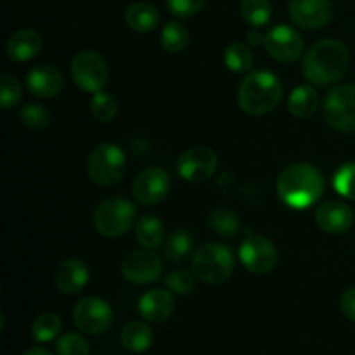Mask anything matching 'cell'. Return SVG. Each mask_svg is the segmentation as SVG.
<instances>
[{
	"label": "cell",
	"instance_id": "obj_1",
	"mask_svg": "<svg viewBox=\"0 0 355 355\" xmlns=\"http://www.w3.org/2000/svg\"><path fill=\"white\" fill-rule=\"evenodd\" d=\"M324 191L321 172L311 163H293L277 179V196L286 207L305 210L319 201Z\"/></svg>",
	"mask_w": 355,
	"mask_h": 355
},
{
	"label": "cell",
	"instance_id": "obj_2",
	"mask_svg": "<svg viewBox=\"0 0 355 355\" xmlns=\"http://www.w3.org/2000/svg\"><path fill=\"white\" fill-rule=\"evenodd\" d=\"M350 64L349 49L343 42L321 40L304 59V75L314 85H329L345 76Z\"/></svg>",
	"mask_w": 355,
	"mask_h": 355
},
{
	"label": "cell",
	"instance_id": "obj_3",
	"mask_svg": "<svg viewBox=\"0 0 355 355\" xmlns=\"http://www.w3.org/2000/svg\"><path fill=\"white\" fill-rule=\"evenodd\" d=\"M283 97V85L270 71H253L239 85L238 103L245 113L262 116L270 113Z\"/></svg>",
	"mask_w": 355,
	"mask_h": 355
},
{
	"label": "cell",
	"instance_id": "obj_4",
	"mask_svg": "<svg viewBox=\"0 0 355 355\" xmlns=\"http://www.w3.org/2000/svg\"><path fill=\"white\" fill-rule=\"evenodd\" d=\"M193 270L203 283L220 284L227 281L234 270V255L227 246L207 243L194 252Z\"/></svg>",
	"mask_w": 355,
	"mask_h": 355
},
{
	"label": "cell",
	"instance_id": "obj_5",
	"mask_svg": "<svg viewBox=\"0 0 355 355\" xmlns=\"http://www.w3.org/2000/svg\"><path fill=\"white\" fill-rule=\"evenodd\" d=\"M134 203L125 198H107L94 211V225L104 238H120L135 224Z\"/></svg>",
	"mask_w": 355,
	"mask_h": 355
},
{
	"label": "cell",
	"instance_id": "obj_6",
	"mask_svg": "<svg viewBox=\"0 0 355 355\" xmlns=\"http://www.w3.org/2000/svg\"><path fill=\"white\" fill-rule=\"evenodd\" d=\"M125 153L116 144H101L90 153L87 172L97 186H114L125 172Z\"/></svg>",
	"mask_w": 355,
	"mask_h": 355
},
{
	"label": "cell",
	"instance_id": "obj_7",
	"mask_svg": "<svg viewBox=\"0 0 355 355\" xmlns=\"http://www.w3.org/2000/svg\"><path fill=\"white\" fill-rule=\"evenodd\" d=\"M71 78L78 89L96 94L107 83L110 69L99 52L82 51L73 58Z\"/></svg>",
	"mask_w": 355,
	"mask_h": 355
},
{
	"label": "cell",
	"instance_id": "obj_8",
	"mask_svg": "<svg viewBox=\"0 0 355 355\" xmlns=\"http://www.w3.org/2000/svg\"><path fill=\"white\" fill-rule=\"evenodd\" d=\"M324 120L336 130L355 134V85H340L328 94Z\"/></svg>",
	"mask_w": 355,
	"mask_h": 355
},
{
	"label": "cell",
	"instance_id": "obj_9",
	"mask_svg": "<svg viewBox=\"0 0 355 355\" xmlns=\"http://www.w3.org/2000/svg\"><path fill=\"white\" fill-rule=\"evenodd\" d=\"M73 321L87 335H101L113 322V311L103 298H83L73 309Z\"/></svg>",
	"mask_w": 355,
	"mask_h": 355
},
{
	"label": "cell",
	"instance_id": "obj_10",
	"mask_svg": "<svg viewBox=\"0 0 355 355\" xmlns=\"http://www.w3.org/2000/svg\"><path fill=\"white\" fill-rule=\"evenodd\" d=\"M263 45L270 58L284 62V64L298 61L300 55L304 54V38L297 30L286 26V24H277L272 30H269Z\"/></svg>",
	"mask_w": 355,
	"mask_h": 355
},
{
	"label": "cell",
	"instance_id": "obj_11",
	"mask_svg": "<svg viewBox=\"0 0 355 355\" xmlns=\"http://www.w3.org/2000/svg\"><path fill=\"white\" fill-rule=\"evenodd\" d=\"M218 166V158L214 149L207 146H194L184 151L179 158V173L194 184L207 182L214 177Z\"/></svg>",
	"mask_w": 355,
	"mask_h": 355
},
{
	"label": "cell",
	"instance_id": "obj_12",
	"mask_svg": "<svg viewBox=\"0 0 355 355\" xmlns=\"http://www.w3.org/2000/svg\"><path fill=\"white\" fill-rule=\"evenodd\" d=\"M239 260L253 274H269L277 266V250L262 236H250L239 246Z\"/></svg>",
	"mask_w": 355,
	"mask_h": 355
},
{
	"label": "cell",
	"instance_id": "obj_13",
	"mask_svg": "<svg viewBox=\"0 0 355 355\" xmlns=\"http://www.w3.org/2000/svg\"><path fill=\"white\" fill-rule=\"evenodd\" d=\"M170 191V177L165 170L158 166H149L144 168L132 184V193L134 198L141 205L151 207L159 203L166 198Z\"/></svg>",
	"mask_w": 355,
	"mask_h": 355
},
{
	"label": "cell",
	"instance_id": "obj_14",
	"mask_svg": "<svg viewBox=\"0 0 355 355\" xmlns=\"http://www.w3.org/2000/svg\"><path fill=\"white\" fill-rule=\"evenodd\" d=\"M288 12L298 26L305 30H319L331 23L335 7L329 0H291Z\"/></svg>",
	"mask_w": 355,
	"mask_h": 355
},
{
	"label": "cell",
	"instance_id": "obj_15",
	"mask_svg": "<svg viewBox=\"0 0 355 355\" xmlns=\"http://www.w3.org/2000/svg\"><path fill=\"white\" fill-rule=\"evenodd\" d=\"M162 259L151 250H137L125 257L121 263V274L134 284H149L162 274Z\"/></svg>",
	"mask_w": 355,
	"mask_h": 355
},
{
	"label": "cell",
	"instance_id": "obj_16",
	"mask_svg": "<svg viewBox=\"0 0 355 355\" xmlns=\"http://www.w3.org/2000/svg\"><path fill=\"white\" fill-rule=\"evenodd\" d=\"M315 224L328 234H343L354 224V211L342 201H328L315 211Z\"/></svg>",
	"mask_w": 355,
	"mask_h": 355
},
{
	"label": "cell",
	"instance_id": "obj_17",
	"mask_svg": "<svg viewBox=\"0 0 355 355\" xmlns=\"http://www.w3.org/2000/svg\"><path fill=\"white\" fill-rule=\"evenodd\" d=\"M175 298L168 290H151L139 300V314L148 322H163L172 315Z\"/></svg>",
	"mask_w": 355,
	"mask_h": 355
},
{
	"label": "cell",
	"instance_id": "obj_18",
	"mask_svg": "<svg viewBox=\"0 0 355 355\" xmlns=\"http://www.w3.org/2000/svg\"><path fill=\"white\" fill-rule=\"evenodd\" d=\"M55 286L66 295H75L85 288L89 281V267L80 259H66L55 269Z\"/></svg>",
	"mask_w": 355,
	"mask_h": 355
},
{
	"label": "cell",
	"instance_id": "obj_19",
	"mask_svg": "<svg viewBox=\"0 0 355 355\" xmlns=\"http://www.w3.org/2000/svg\"><path fill=\"white\" fill-rule=\"evenodd\" d=\"M64 80L61 71L51 64H42L31 69L26 76V87L37 97H54L62 90Z\"/></svg>",
	"mask_w": 355,
	"mask_h": 355
},
{
	"label": "cell",
	"instance_id": "obj_20",
	"mask_svg": "<svg viewBox=\"0 0 355 355\" xmlns=\"http://www.w3.org/2000/svg\"><path fill=\"white\" fill-rule=\"evenodd\" d=\"M42 49V37L35 30H19L7 42V55L12 61L24 62L33 59Z\"/></svg>",
	"mask_w": 355,
	"mask_h": 355
},
{
	"label": "cell",
	"instance_id": "obj_21",
	"mask_svg": "<svg viewBox=\"0 0 355 355\" xmlns=\"http://www.w3.org/2000/svg\"><path fill=\"white\" fill-rule=\"evenodd\" d=\"M125 21L128 26L139 33H149L159 24V12L155 6L148 2H135L125 10Z\"/></svg>",
	"mask_w": 355,
	"mask_h": 355
},
{
	"label": "cell",
	"instance_id": "obj_22",
	"mask_svg": "<svg viewBox=\"0 0 355 355\" xmlns=\"http://www.w3.org/2000/svg\"><path fill=\"white\" fill-rule=\"evenodd\" d=\"M121 345L132 354H142L153 345V329L146 322L130 321L121 329Z\"/></svg>",
	"mask_w": 355,
	"mask_h": 355
},
{
	"label": "cell",
	"instance_id": "obj_23",
	"mask_svg": "<svg viewBox=\"0 0 355 355\" xmlns=\"http://www.w3.org/2000/svg\"><path fill=\"white\" fill-rule=\"evenodd\" d=\"M319 96L314 87L302 85L291 92L288 99V111L295 118H309L318 111Z\"/></svg>",
	"mask_w": 355,
	"mask_h": 355
},
{
	"label": "cell",
	"instance_id": "obj_24",
	"mask_svg": "<svg viewBox=\"0 0 355 355\" xmlns=\"http://www.w3.org/2000/svg\"><path fill=\"white\" fill-rule=\"evenodd\" d=\"M135 239L148 250H155L165 241V227L155 215H144L135 227Z\"/></svg>",
	"mask_w": 355,
	"mask_h": 355
},
{
	"label": "cell",
	"instance_id": "obj_25",
	"mask_svg": "<svg viewBox=\"0 0 355 355\" xmlns=\"http://www.w3.org/2000/svg\"><path fill=\"white\" fill-rule=\"evenodd\" d=\"M62 321L54 312H44L31 324V336L38 343H49L61 333Z\"/></svg>",
	"mask_w": 355,
	"mask_h": 355
},
{
	"label": "cell",
	"instance_id": "obj_26",
	"mask_svg": "<svg viewBox=\"0 0 355 355\" xmlns=\"http://www.w3.org/2000/svg\"><path fill=\"white\" fill-rule=\"evenodd\" d=\"M162 45L170 54H180L189 45V31L179 21H168L162 30Z\"/></svg>",
	"mask_w": 355,
	"mask_h": 355
},
{
	"label": "cell",
	"instance_id": "obj_27",
	"mask_svg": "<svg viewBox=\"0 0 355 355\" xmlns=\"http://www.w3.org/2000/svg\"><path fill=\"white\" fill-rule=\"evenodd\" d=\"M224 61L231 71L246 73L252 69L255 58H253V52L248 45L236 42V44H231L225 49Z\"/></svg>",
	"mask_w": 355,
	"mask_h": 355
},
{
	"label": "cell",
	"instance_id": "obj_28",
	"mask_svg": "<svg viewBox=\"0 0 355 355\" xmlns=\"http://www.w3.org/2000/svg\"><path fill=\"white\" fill-rule=\"evenodd\" d=\"M208 222H210V227L214 229L217 234L229 236L236 234L239 229V218L231 208H225V207H217L211 210L210 217H208Z\"/></svg>",
	"mask_w": 355,
	"mask_h": 355
},
{
	"label": "cell",
	"instance_id": "obj_29",
	"mask_svg": "<svg viewBox=\"0 0 355 355\" xmlns=\"http://www.w3.org/2000/svg\"><path fill=\"white\" fill-rule=\"evenodd\" d=\"M241 14L246 23L255 28H260L270 21L272 6H270L269 0H243Z\"/></svg>",
	"mask_w": 355,
	"mask_h": 355
},
{
	"label": "cell",
	"instance_id": "obj_30",
	"mask_svg": "<svg viewBox=\"0 0 355 355\" xmlns=\"http://www.w3.org/2000/svg\"><path fill=\"white\" fill-rule=\"evenodd\" d=\"M90 111H92V116L96 120L107 123L116 116L118 103L111 94L99 90V92L94 94L92 101H90Z\"/></svg>",
	"mask_w": 355,
	"mask_h": 355
},
{
	"label": "cell",
	"instance_id": "obj_31",
	"mask_svg": "<svg viewBox=\"0 0 355 355\" xmlns=\"http://www.w3.org/2000/svg\"><path fill=\"white\" fill-rule=\"evenodd\" d=\"M191 243L193 241H191V236L187 234V231H175L166 239L165 257L172 262H180L189 255Z\"/></svg>",
	"mask_w": 355,
	"mask_h": 355
},
{
	"label": "cell",
	"instance_id": "obj_32",
	"mask_svg": "<svg viewBox=\"0 0 355 355\" xmlns=\"http://www.w3.org/2000/svg\"><path fill=\"white\" fill-rule=\"evenodd\" d=\"M21 121L30 130H44L51 123V114L40 104H26L21 110Z\"/></svg>",
	"mask_w": 355,
	"mask_h": 355
},
{
	"label": "cell",
	"instance_id": "obj_33",
	"mask_svg": "<svg viewBox=\"0 0 355 355\" xmlns=\"http://www.w3.org/2000/svg\"><path fill=\"white\" fill-rule=\"evenodd\" d=\"M58 355H90V345L78 333H66L55 343Z\"/></svg>",
	"mask_w": 355,
	"mask_h": 355
},
{
	"label": "cell",
	"instance_id": "obj_34",
	"mask_svg": "<svg viewBox=\"0 0 355 355\" xmlns=\"http://www.w3.org/2000/svg\"><path fill=\"white\" fill-rule=\"evenodd\" d=\"M333 187L340 196L355 200V163H347L335 173Z\"/></svg>",
	"mask_w": 355,
	"mask_h": 355
},
{
	"label": "cell",
	"instance_id": "obj_35",
	"mask_svg": "<svg viewBox=\"0 0 355 355\" xmlns=\"http://www.w3.org/2000/svg\"><path fill=\"white\" fill-rule=\"evenodd\" d=\"M21 96V85L17 83V80L14 76L3 73L0 76V104H2L3 110H12L19 104Z\"/></svg>",
	"mask_w": 355,
	"mask_h": 355
},
{
	"label": "cell",
	"instance_id": "obj_36",
	"mask_svg": "<svg viewBox=\"0 0 355 355\" xmlns=\"http://www.w3.org/2000/svg\"><path fill=\"white\" fill-rule=\"evenodd\" d=\"M165 284L170 291H173L177 295H187L196 288L193 274L184 269H177L166 274Z\"/></svg>",
	"mask_w": 355,
	"mask_h": 355
},
{
	"label": "cell",
	"instance_id": "obj_37",
	"mask_svg": "<svg viewBox=\"0 0 355 355\" xmlns=\"http://www.w3.org/2000/svg\"><path fill=\"white\" fill-rule=\"evenodd\" d=\"M207 0H165L170 12L177 17H191L200 12Z\"/></svg>",
	"mask_w": 355,
	"mask_h": 355
},
{
	"label": "cell",
	"instance_id": "obj_38",
	"mask_svg": "<svg viewBox=\"0 0 355 355\" xmlns=\"http://www.w3.org/2000/svg\"><path fill=\"white\" fill-rule=\"evenodd\" d=\"M340 309H342V314L345 315L349 321L355 322V286L349 288V290L342 295Z\"/></svg>",
	"mask_w": 355,
	"mask_h": 355
},
{
	"label": "cell",
	"instance_id": "obj_39",
	"mask_svg": "<svg viewBox=\"0 0 355 355\" xmlns=\"http://www.w3.org/2000/svg\"><path fill=\"white\" fill-rule=\"evenodd\" d=\"M246 38H248L250 45H262L263 42H266V35L260 33L259 30H253L250 31L248 35H246Z\"/></svg>",
	"mask_w": 355,
	"mask_h": 355
},
{
	"label": "cell",
	"instance_id": "obj_40",
	"mask_svg": "<svg viewBox=\"0 0 355 355\" xmlns=\"http://www.w3.org/2000/svg\"><path fill=\"white\" fill-rule=\"evenodd\" d=\"M23 355H52V352H49L47 349H42V347H33V349L26 350Z\"/></svg>",
	"mask_w": 355,
	"mask_h": 355
}]
</instances>
